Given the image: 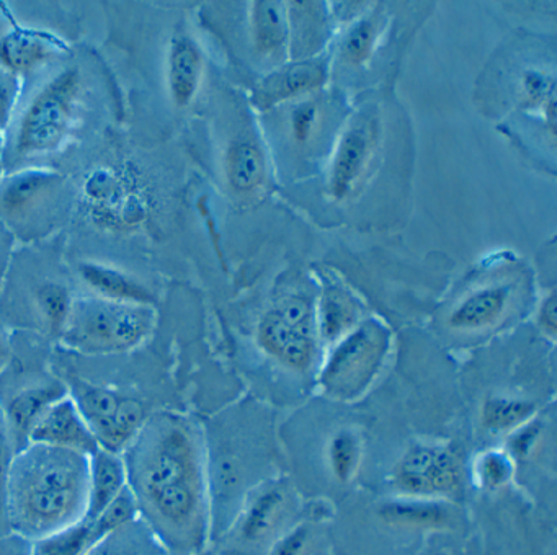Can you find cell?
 <instances>
[{"instance_id":"obj_1","label":"cell","mask_w":557,"mask_h":555,"mask_svg":"<svg viewBox=\"0 0 557 555\" xmlns=\"http://www.w3.org/2000/svg\"><path fill=\"white\" fill-rule=\"evenodd\" d=\"M122 456L143 521L165 551L184 544L197 529L203 499L190 430L181 418L156 415L146 420Z\"/></svg>"},{"instance_id":"obj_2","label":"cell","mask_w":557,"mask_h":555,"mask_svg":"<svg viewBox=\"0 0 557 555\" xmlns=\"http://www.w3.org/2000/svg\"><path fill=\"white\" fill-rule=\"evenodd\" d=\"M89 456L30 443L12 456L9 469V526L22 538H47L86 515Z\"/></svg>"},{"instance_id":"obj_3","label":"cell","mask_w":557,"mask_h":555,"mask_svg":"<svg viewBox=\"0 0 557 555\" xmlns=\"http://www.w3.org/2000/svg\"><path fill=\"white\" fill-rule=\"evenodd\" d=\"M152 325V312L141 304L84 299L73 304L66 340L84 351H119L138 345Z\"/></svg>"},{"instance_id":"obj_4","label":"cell","mask_w":557,"mask_h":555,"mask_svg":"<svg viewBox=\"0 0 557 555\" xmlns=\"http://www.w3.org/2000/svg\"><path fill=\"white\" fill-rule=\"evenodd\" d=\"M79 85L76 71H64L40 91L22 120L18 153L37 156L57 149L70 126Z\"/></svg>"},{"instance_id":"obj_5","label":"cell","mask_w":557,"mask_h":555,"mask_svg":"<svg viewBox=\"0 0 557 555\" xmlns=\"http://www.w3.org/2000/svg\"><path fill=\"white\" fill-rule=\"evenodd\" d=\"M102 449L122 454L146 423V411L136 398L109 388L77 385L70 394Z\"/></svg>"},{"instance_id":"obj_6","label":"cell","mask_w":557,"mask_h":555,"mask_svg":"<svg viewBox=\"0 0 557 555\" xmlns=\"http://www.w3.org/2000/svg\"><path fill=\"white\" fill-rule=\"evenodd\" d=\"M397 486L416 495L453 492L461 482L458 457L440 446H413L404 454L394 472Z\"/></svg>"},{"instance_id":"obj_7","label":"cell","mask_w":557,"mask_h":555,"mask_svg":"<svg viewBox=\"0 0 557 555\" xmlns=\"http://www.w3.org/2000/svg\"><path fill=\"white\" fill-rule=\"evenodd\" d=\"M383 332L374 325L355 332L332 356L324 374L325 384L341 394L357 392L370 378L383 351Z\"/></svg>"},{"instance_id":"obj_8","label":"cell","mask_w":557,"mask_h":555,"mask_svg":"<svg viewBox=\"0 0 557 555\" xmlns=\"http://www.w3.org/2000/svg\"><path fill=\"white\" fill-rule=\"evenodd\" d=\"M30 443L63 447V449L77 451L87 456L96 453L100 447L70 394L54 402L45 411L44 417L32 430L28 437V444Z\"/></svg>"},{"instance_id":"obj_9","label":"cell","mask_w":557,"mask_h":555,"mask_svg":"<svg viewBox=\"0 0 557 555\" xmlns=\"http://www.w3.org/2000/svg\"><path fill=\"white\" fill-rule=\"evenodd\" d=\"M64 395H67V391L63 385L48 384L25 388L9 400L2 410V417L9 440L14 444V454L28 446V437L35 424L44 417L45 411Z\"/></svg>"},{"instance_id":"obj_10","label":"cell","mask_w":557,"mask_h":555,"mask_svg":"<svg viewBox=\"0 0 557 555\" xmlns=\"http://www.w3.org/2000/svg\"><path fill=\"white\" fill-rule=\"evenodd\" d=\"M260 343L267 351L295 369H306L314 355L311 332L289 325L278 310L267 313L260 323Z\"/></svg>"},{"instance_id":"obj_11","label":"cell","mask_w":557,"mask_h":555,"mask_svg":"<svg viewBox=\"0 0 557 555\" xmlns=\"http://www.w3.org/2000/svg\"><path fill=\"white\" fill-rule=\"evenodd\" d=\"M128 485L122 454L99 449L89 456V499L83 519H96Z\"/></svg>"},{"instance_id":"obj_12","label":"cell","mask_w":557,"mask_h":555,"mask_svg":"<svg viewBox=\"0 0 557 555\" xmlns=\"http://www.w3.org/2000/svg\"><path fill=\"white\" fill-rule=\"evenodd\" d=\"M371 140H373V130L370 123L355 124L342 139L331 180L332 193L337 198L347 196L360 176L370 153Z\"/></svg>"},{"instance_id":"obj_13","label":"cell","mask_w":557,"mask_h":555,"mask_svg":"<svg viewBox=\"0 0 557 555\" xmlns=\"http://www.w3.org/2000/svg\"><path fill=\"white\" fill-rule=\"evenodd\" d=\"M325 71L318 62H299L267 77L256 94V103L267 108L276 101L318 87L324 81Z\"/></svg>"},{"instance_id":"obj_14","label":"cell","mask_w":557,"mask_h":555,"mask_svg":"<svg viewBox=\"0 0 557 555\" xmlns=\"http://www.w3.org/2000/svg\"><path fill=\"white\" fill-rule=\"evenodd\" d=\"M86 555H168V551L139 516L100 539Z\"/></svg>"},{"instance_id":"obj_15","label":"cell","mask_w":557,"mask_h":555,"mask_svg":"<svg viewBox=\"0 0 557 555\" xmlns=\"http://www.w3.org/2000/svg\"><path fill=\"white\" fill-rule=\"evenodd\" d=\"M201 54L188 38L175 39L169 59V85L178 107L190 103L200 84Z\"/></svg>"},{"instance_id":"obj_16","label":"cell","mask_w":557,"mask_h":555,"mask_svg":"<svg viewBox=\"0 0 557 555\" xmlns=\"http://www.w3.org/2000/svg\"><path fill=\"white\" fill-rule=\"evenodd\" d=\"M79 271L84 281L103 299L141 304V306H146L152 300L151 294L145 286L122 271L97 263H84Z\"/></svg>"},{"instance_id":"obj_17","label":"cell","mask_w":557,"mask_h":555,"mask_svg":"<svg viewBox=\"0 0 557 555\" xmlns=\"http://www.w3.org/2000/svg\"><path fill=\"white\" fill-rule=\"evenodd\" d=\"M510 289L505 286L485 287L466 297L449 317V325L455 329H479L494 322L508 300Z\"/></svg>"},{"instance_id":"obj_18","label":"cell","mask_w":557,"mask_h":555,"mask_svg":"<svg viewBox=\"0 0 557 555\" xmlns=\"http://www.w3.org/2000/svg\"><path fill=\"white\" fill-rule=\"evenodd\" d=\"M265 162L253 144L237 143L227 156V176L237 192H249L262 183Z\"/></svg>"},{"instance_id":"obj_19","label":"cell","mask_w":557,"mask_h":555,"mask_svg":"<svg viewBox=\"0 0 557 555\" xmlns=\"http://www.w3.org/2000/svg\"><path fill=\"white\" fill-rule=\"evenodd\" d=\"M94 545L92 525L87 519L35 541L32 555H86Z\"/></svg>"},{"instance_id":"obj_20","label":"cell","mask_w":557,"mask_h":555,"mask_svg":"<svg viewBox=\"0 0 557 555\" xmlns=\"http://www.w3.org/2000/svg\"><path fill=\"white\" fill-rule=\"evenodd\" d=\"M283 508H285V495L282 490L273 489L262 493L244 518V538L247 541H259L265 538L282 518Z\"/></svg>"},{"instance_id":"obj_21","label":"cell","mask_w":557,"mask_h":555,"mask_svg":"<svg viewBox=\"0 0 557 555\" xmlns=\"http://www.w3.org/2000/svg\"><path fill=\"white\" fill-rule=\"evenodd\" d=\"M253 35L260 52H272L285 41V13L278 2H256Z\"/></svg>"},{"instance_id":"obj_22","label":"cell","mask_w":557,"mask_h":555,"mask_svg":"<svg viewBox=\"0 0 557 555\" xmlns=\"http://www.w3.org/2000/svg\"><path fill=\"white\" fill-rule=\"evenodd\" d=\"M138 518V503H136L132 490L126 485L123 492L96 519L90 521V525H92L94 544L99 542L100 539L106 538L110 532L116 531V529Z\"/></svg>"},{"instance_id":"obj_23","label":"cell","mask_w":557,"mask_h":555,"mask_svg":"<svg viewBox=\"0 0 557 555\" xmlns=\"http://www.w3.org/2000/svg\"><path fill=\"white\" fill-rule=\"evenodd\" d=\"M534 414L530 402L511 400V398H488L482 408V421L492 431L508 430Z\"/></svg>"},{"instance_id":"obj_24","label":"cell","mask_w":557,"mask_h":555,"mask_svg":"<svg viewBox=\"0 0 557 555\" xmlns=\"http://www.w3.org/2000/svg\"><path fill=\"white\" fill-rule=\"evenodd\" d=\"M355 309L345 294L329 289L322 299V332L327 338L344 333L354 323Z\"/></svg>"},{"instance_id":"obj_25","label":"cell","mask_w":557,"mask_h":555,"mask_svg":"<svg viewBox=\"0 0 557 555\" xmlns=\"http://www.w3.org/2000/svg\"><path fill=\"white\" fill-rule=\"evenodd\" d=\"M47 54V45L30 35H12L0 46V55L11 67L25 69L37 64Z\"/></svg>"},{"instance_id":"obj_26","label":"cell","mask_w":557,"mask_h":555,"mask_svg":"<svg viewBox=\"0 0 557 555\" xmlns=\"http://www.w3.org/2000/svg\"><path fill=\"white\" fill-rule=\"evenodd\" d=\"M38 304H40L45 319L50 322L51 329L63 330L66 326L71 309H73L66 287L54 283L45 284L38 293Z\"/></svg>"},{"instance_id":"obj_27","label":"cell","mask_w":557,"mask_h":555,"mask_svg":"<svg viewBox=\"0 0 557 555\" xmlns=\"http://www.w3.org/2000/svg\"><path fill=\"white\" fill-rule=\"evenodd\" d=\"M50 183V176L40 175V173H30V175L17 176L9 183L2 196V205L11 212L27 208Z\"/></svg>"},{"instance_id":"obj_28","label":"cell","mask_w":557,"mask_h":555,"mask_svg":"<svg viewBox=\"0 0 557 555\" xmlns=\"http://www.w3.org/2000/svg\"><path fill=\"white\" fill-rule=\"evenodd\" d=\"M383 515L393 522L404 525L433 526L442 525L446 519V511L438 505H425V503H400L384 508Z\"/></svg>"},{"instance_id":"obj_29","label":"cell","mask_w":557,"mask_h":555,"mask_svg":"<svg viewBox=\"0 0 557 555\" xmlns=\"http://www.w3.org/2000/svg\"><path fill=\"white\" fill-rule=\"evenodd\" d=\"M358 454L360 449L354 434L342 431L334 437L331 444V462L338 479H350L358 464Z\"/></svg>"},{"instance_id":"obj_30","label":"cell","mask_w":557,"mask_h":555,"mask_svg":"<svg viewBox=\"0 0 557 555\" xmlns=\"http://www.w3.org/2000/svg\"><path fill=\"white\" fill-rule=\"evenodd\" d=\"M374 33H376V29H374L373 22H370V20L357 23L348 33L347 38H345V58L350 62H355V64L363 62L371 54V49H373Z\"/></svg>"},{"instance_id":"obj_31","label":"cell","mask_w":557,"mask_h":555,"mask_svg":"<svg viewBox=\"0 0 557 555\" xmlns=\"http://www.w3.org/2000/svg\"><path fill=\"white\" fill-rule=\"evenodd\" d=\"M513 472L510 459L502 453H487L479 459V479L491 489L505 485Z\"/></svg>"},{"instance_id":"obj_32","label":"cell","mask_w":557,"mask_h":555,"mask_svg":"<svg viewBox=\"0 0 557 555\" xmlns=\"http://www.w3.org/2000/svg\"><path fill=\"white\" fill-rule=\"evenodd\" d=\"M12 456H14V449H12L8 430H5L4 417H2V411H0V526L2 528L9 526L8 489Z\"/></svg>"},{"instance_id":"obj_33","label":"cell","mask_w":557,"mask_h":555,"mask_svg":"<svg viewBox=\"0 0 557 555\" xmlns=\"http://www.w3.org/2000/svg\"><path fill=\"white\" fill-rule=\"evenodd\" d=\"M278 313L289 325L311 332V309L305 299L293 297V299L285 300V304L280 307Z\"/></svg>"},{"instance_id":"obj_34","label":"cell","mask_w":557,"mask_h":555,"mask_svg":"<svg viewBox=\"0 0 557 555\" xmlns=\"http://www.w3.org/2000/svg\"><path fill=\"white\" fill-rule=\"evenodd\" d=\"M315 121V108L312 104H302L293 114V133L296 139L306 140L311 134Z\"/></svg>"},{"instance_id":"obj_35","label":"cell","mask_w":557,"mask_h":555,"mask_svg":"<svg viewBox=\"0 0 557 555\" xmlns=\"http://www.w3.org/2000/svg\"><path fill=\"white\" fill-rule=\"evenodd\" d=\"M523 87L524 91H527L528 100L540 101L541 98L546 97L547 95V84L540 74H534V72H528L523 78Z\"/></svg>"},{"instance_id":"obj_36","label":"cell","mask_w":557,"mask_h":555,"mask_svg":"<svg viewBox=\"0 0 557 555\" xmlns=\"http://www.w3.org/2000/svg\"><path fill=\"white\" fill-rule=\"evenodd\" d=\"M540 323L544 330L554 335L557 329V320H556V296H549L546 300H544L543 307H541L540 312Z\"/></svg>"},{"instance_id":"obj_37","label":"cell","mask_w":557,"mask_h":555,"mask_svg":"<svg viewBox=\"0 0 557 555\" xmlns=\"http://www.w3.org/2000/svg\"><path fill=\"white\" fill-rule=\"evenodd\" d=\"M12 101H14V90H12V84L0 75V124H4L8 121L9 113H11Z\"/></svg>"},{"instance_id":"obj_38","label":"cell","mask_w":557,"mask_h":555,"mask_svg":"<svg viewBox=\"0 0 557 555\" xmlns=\"http://www.w3.org/2000/svg\"><path fill=\"white\" fill-rule=\"evenodd\" d=\"M305 544V534L302 532H293L276 547L275 555H298Z\"/></svg>"},{"instance_id":"obj_39","label":"cell","mask_w":557,"mask_h":555,"mask_svg":"<svg viewBox=\"0 0 557 555\" xmlns=\"http://www.w3.org/2000/svg\"><path fill=\"white\" fill-rule=\"evenodd\" d=\"M536 436L537 430H534V428H528V430L521 431V433H518L517 436L511 440V449L517 454L527 453Z\"/></svg>"},{"instance_id":"obj_40","label":"cell","mask_w":557,"mask_h":555,"mask_svg":"<svg viewBox=\"0 0 557 555\" xmlns=\"http://www.w3.org/2000/svg\"><path fill=\"white\" fill-rule=\"evenodd\" d=\"M4 356V346H2V342H0V358Z\"/></svg>"}]
</instances>
